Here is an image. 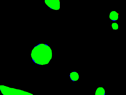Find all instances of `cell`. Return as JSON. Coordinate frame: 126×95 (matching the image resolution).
Wrapping results in <instances>:
<instances>
[{"instance_id":"cell-1","label":"cell","mask_w":126,"mask_h":95,"mask_svg":"<svg viewBox=\"0 0 126 95\" xmlns=\"http://www.w3.org/2000/svg\"><path fill=\"white\" fill-rule=\"evenodd\" d=\"M45 1L48 7L53 9L58 10L60 8V2L59 0H45Z\"/></svg>"},{"instance_id":"cell-2","label":"cell","mask_w":126,"mask_h":95,"mask_svg":"<svg viewBox=\"0 0 126 95\" xmlns=\"http://www.w3.org/2000/svg\"><path fill=\"white\" fill-rule=\"evenodd\" d=\"M110 19L112 20H117L118 18V14L115 11H112L110 13Z\"/></svg>"},{"instance_id":"cell-3","label":"cell","mask_w":126,"mask_h":95,"mask_svg":"<svg viewBox=\"0 0 126 95\" xmlns=\"http://www.w3.org/2000/svg\"><path fill=\"white\" fill-rule=\"evenodd\" d=\"M112 28L114 30H117L118 28V25L116 23H113L112 24Z\"/></svg>"}]
</instances>
